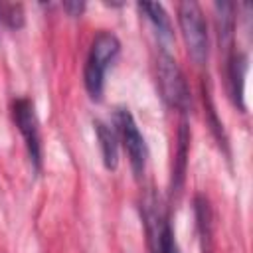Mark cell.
I'll return each mask as SVG.
<instances>
[{"label": "cell", "mask_w": 253, "mask_h": 253, "mask_svg": "<svg viewBox=\"0 0 253 253\" xmlns=\"http://www.w3.org/2000/svg\"><path fill=\"white\" fill-rule=\"evenodd\" d=\"M198 233L202 241V253H213V221H211V208L204 196H198L194 202Z\"/></svg>", "instance_id": "7"}, {"label": "cell", "mask_w": 253, "mask_h": 253, "mask_svg": "<svg viewBox=\"0 0 253 253\" xmlns=\"http://www.w3.org/2000/svg\"><path fill=\"white\" fill-rule=\"evenodd\" d=\"M156 81H158L162 99L170 107L178 111L190 109V89L184 79V73L174 61V57L166 51H162L156 59Z\"/></svg>", "instance_id": "3"}, {"label": "cell", "mask_w": 253, "mask_h": 253, "mask_svg": "<svg viewBox=\"0 0 253 253\" xmlns=\"http://www.w3.org/2000/svg\"><path fill=\"white\" fill-rule=\"evenodd\" d=\"M14 121L26 140L30 160L34 162L36 170L42 164V142H40V128H38V119L36 111L30 99H18L14 103Z\"/></svg>", "instance_id": "5"}, {"label": "cell", "mask_w": 253, "mask_h": 253, "mask_svg": "<svg viewBox=\"0 0 253 253\" xmlns=\"http://www.w3.org/2000/svg\"><path fill=\"white\" fill-rule=\"evenodd\" d=\"M178 24L188 47L190 57L196 63H204L208 59V26L204 20V12L200 4L188 0L178 4Z\"/></svg>", "instance_id": "2"}, {"label": "cell", "mask_w": 253, "mask_h": 253, "mask_svg": "<svg viewBox=\"0 0 253 253\" xmlns=\"http://www.w3.org/2000/svg\"><path fill=\"white\" fill-rule=\"evenodd\" d=\"M142 221H144V231H146V241L152 253H160L164 235L168 231V223L162 211V206L154 194H146L142 200Z\"/></svg>", "instance_id": "6"}, {"label": "cell", "mask_w": 253, "mask_h": 253, "mask_svg": "<svg viewBox=\"0 0 253 253\" xmlns=\"http://www.w3.org/2000/svg\"><path fill=\"white\" fill-rule=\"evenodd\" d=\"M115 125H117V134L121 136L123 146H125V150L128 154L132 172L136 176H140L144 172V166H146V160H148V148H146L144 136L140 134L132 115L126 109H119L117 111Z\"/></svg>", "instance_id": "4"}, {"label": "cell", "mask_w": 253, "mask_h": 253, "mask_svg": "<svg viewBox=\"0 0 253 253\" xmlns=\"http://www.w3.org/2000/svg\"><path fill=\"white\" fill-rule=\"evenodd\" d=\"M215 10H217V34H219V42L223 45H227L233 38V4H227V2H221V4H215Z\"/></svg>", "instance_id": "11"}, {"label": "cell", "mask_w": 253, "mask_h": 253, "mask_svg": "<svg viewBox=\"0 0 253 253\" xmlns=\"http://www.w3.org/2000/svg\"><path fill=\"white\" fill-rule=\"evenodd\" d=\"M119 51H121V43H119L115 34L99 32L95 36V40L91 43V49H89L87 63H85V75H83L85 77V87H87V93L91 95V99L99 101L103 97L107 69L117 59Z\"/></svg>", "instance_id": "1"}, {"label": "cell", "mask_w": 253, "mask_h": 253, "mask_svg": "<svg viewBox=\"0 0 253 253\" xmlns=\"http://www.w3.org/2000/svg\"><path fill=\"white\" fill-rule=\"evenodd\" d=\"M245 73H247V57H245V55H233V57L229 59L227 77H229V89H231V97H233L235 105H239V109H245V105H243Z\"/></svg>", "instance_id": "9"}, {"label": "cell", "mask_w": 253, "mask_h": 253, "mask_svg": "<svg viewBox=\"0 0 253 253\" xmlns=\"http://www.w3.org/2000/svg\"><path fill=\"white\" fill-rule=\"evenodd\" d=\"M83 6H85L83 2H65V4H63V8H65L71 16H79L81 10H83Z\"/></svg>", "instance_id": "14"}, {"label": "cell", "mask_w": 253, "mask_h": 253, "mask_svg": "<svg viewBox=\"0 0 253 253\" xmlns=\"http://www.w3.org/2000/svg\"><path fill=\"white\" fill-rule=\"evenodd\" d=\"M6 22H8V26H12V28H20L22 26V22H24V16H22V8L20 6H8V12H6Z\"/></svg>", "instance_id": "12"}, {"label": "cell", "mask_w": 253, "mask_h": 253, "mask_svg": "<svg viewBox=\"0 0 253 253\" xmlns=\"http://www.w3.org/2000/svg\"><path fill=\"white\" fill-rule=\"evenodd\" d=\"M140 12L146 14V18L152 22V26L156 28L158 36L164 38V40H170L172 38V26H170V18L168 14L164 12V6L158 4V2H140L138 4Z\"/></svg>", "instance_id": "10"}, {"label": "cell", "mask_w": 253, "mask_h": 253, "mask_svg": "<svg viewBox=\"0 0 253 253\" xmlns=\"http://www.w3.org/2000/svg\"><path fill=\"white\" fill-rule=\"evenodd\" d=\"M95 130H97V138H99V146H101V154H103V162L109 170L117 168L119 162V134L117 130H113L107 123L103 121H95Z\"/></svg>", "instance_id": "8"}, {"label": "cell", "mask_w": 253, "mask_h": 253, "mask_svg": "<svg viewBox=\"0 0 253 253\" xmlns=\"http://www.w3.org/2000/svg\"><path fill=\"white\" fill-rule=\"evenodd\" d=\"M160 253H182L180 247H178V243H176V239H174V233H172L170 227H168V231H166V235H164Z\"/></svg>", "instance_id": "13"}]
</instances>
